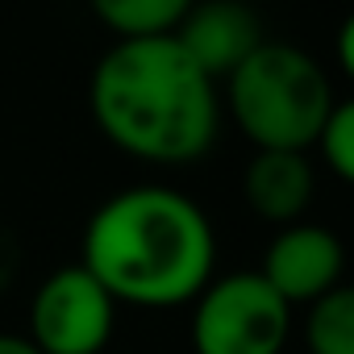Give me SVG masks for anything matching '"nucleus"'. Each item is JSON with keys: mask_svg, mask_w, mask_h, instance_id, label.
I'll return each mask as SVG.
<instances>
[{"mask_svg": "<svg viewBox=\"0 0 354 354\" xmlns=\"http://www.w3.org/2000/svg\"><path fill=\"white\" fill-rule=\"evenodd\" d=\"M288 337L292 304L259 271L221 275L192 304L196 354H283Z\"/></svg>", "mask_w": 354, "mask_h": 354, "instance_id": "nucleus-4", "label": "nucleus"}, {"mask_svg": "<svg viewBox=\"0 0 354 354\" xmlns=\"http://www.w3.org/2000/svg\"><path fill=\"white\" fill-rule=\"evenodd\" d=\"M230 117L254 150L308 154L333 113V84L325 67L292 42H263L230 80Z\"/></svg>", "mask_w": 354, "mask_h": 354, "instance_id": "nucleus-3", "label": "nucleus"}, {"mask_svg": "<svg viewBox=\"0 0 354 354\" xmlns=\"http://www.w3.org/2000/svg\"><path fill=\"white\" fill-rule=\"evenodd\" d=\"M117 325V300L75 263L42 279L30 300V342L38 354H100Z\"/></svg>", "mask_w": 354, "mask_h": 354, "instance_id": "nucleus-5", "label": "nucleus"}, {"mask_svg": "<svg viewBox=\"0 0 354 354\" xmlns=\"http://www.w3.org/2000/svg\"><path fill=\"white\" fill-rule=\"evenodd\" d=\"M317 150H321V162L337 180L354 188V96L333 104V113L317 138Z\"/></svg>", "mask_w": 354, "mask_h": 354, "instance_id": "nucleus-11", "label": "nucleus"}, {"mask_svg": "<svg viewBox=\"0 0 354 354\" xmlns=\"http://www.w3.org/2000/svg\"><path fill=\"white\" fill-rule=\"evenodd\" d=\"M308 354H354V283L333 288L304 317Z\"/></svg>", "mask_w": 354, "mask_h": 354, "instance_id": "nucleus-10", "label": "nucleus"}, {"mask_svg": "<svg viewBox=\"0 0 354 354\" xmlns=\"http://www.w3.org/2000/svg\"><path fill=\"white\" fill-rule=\"evenodd\" d=\"M333 50H337V67L346 71V80L354 84V13L342 21V30H337V42H333Z\"/></svg>", "mask_w": 354, "mask_h": 354, "instance_id": "nucleus-13", "label": "nucleus"}, {"mask_svg": "<svg viewBox=\"0 0 354 354\" xmlns=\"http://www.w3.org/2000/svg\"><path fill=\"white\" fill-rule=\"evenodd\" d=\"M21 271V242L13 230H0V292H5Z\"/></svg>", "mask_w": 354, "mask_h": 354, "instance_id": "nucleus-12", "label": "nucleus"}, {"mask_svg": "<svg viewBox=\"0 0 354 354\" xmlns=\"http://www.w3.org/2000/svg\"><path fill=\"white\" fill-rule=\"evenodd\" d=\"M175 42L217 84V80H230L267 38L250 5H242V0H205V5H188L180 30H175Z\"/></svg>", "mask_w": 354, "mask_h": 354, "instance_id": "nucleus-7", "label": "nucleus"}, {"mask_svg": "<svg viewBox=\"0 0 354 354\" xmlns=\"http://www.w3.org/2000/svg\"><path fill=\"white\" fill-rule=\"evenodd\" d=\"M88 109L117 150L158 167L205 158L221 129L217 84L175 38L113 42L92 67Z\"/></svg>", "mask_w": 354, "mask_h": 354, "instance_id": "nucleus-2", "label": "nucleus"}, {"mask_svg": "<svg viewBox=\"0 0 354 354\" xmlns=\"http://www.w3.org/2000/svg\"><path fill=\"white\" fill-rule=\"evenodd\" d=\"M80 267L133 308H180L213 283L217 234L209 213L180 188L133 184L113 192L84 225Z\"/></svg>", "mask_w": 354, "mask_h": 354, "instance_id": "nucleus-1", "label": "nucleus"}, {"mask_svg": "<svg viewBox=\"0 0 354 354\" xmlns=\"http://www.w3.org/2000/svg\"><path fill=\"white\" fill-rule=\"evenodd\" d=\"M317 192V171L308 154L296 150H254V158L246 162L242 175V196L250 205L254 217H263L267 225H296L304 221L308 205Z\"/></svg>", "mask_w": 354, "mask_h": 354, "instance_id": "nucleus-8", "label": "nucleus"}, {"mask_svg": "<svg viewBox=\"0 0 354 354\" xmlns=\"http://www.w3.org/2000/svg\"><path fill=\"white\" fill-rule=\"evenodd\" d=\"M342 271H346V246L329 225H317V221H296L279 230L267 242L263 267H259V275L292 308L317 304L321 296L342 288Z\"/></svg>", "mask_w": 354, "mask_h": 354, "instance_id": "nucleus-6", "label": "nucleus"}, {"mask_svg": "<svg viewBox=\"0 0 354 354\" xmlns=\"http://www.w3.org/2000/svg\"><path fill=\"white\" fill-rule=\"evenodd\" d=\"M92 13L117 34V42L175 38L188 5L184 0H96Z\"/></svg>", "mask_w": 354, "mask_h": 354, "instance_id": "nucleus-9", "label": "nucleus"}, {"mask_svg": "<svg viewBox=\"0 0 354 354\" xmlns=\"http://www.w3.org/2000/svg\"><path fill=\"white\" fill-rule=\"evenodd\" d=\"M0 354H38V350H34V342L21 337V333H0Z\"/></svg>", "mask_w": 354, "mask_h": 354, "instance_id": "nucleus-14", "label": "nucleus"}]
</instances>
